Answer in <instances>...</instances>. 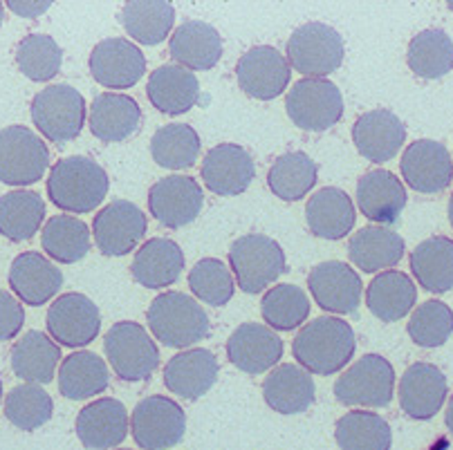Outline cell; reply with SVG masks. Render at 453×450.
Masks as SVG:
<instances>
[{"label":"cell","mask_w":453,"mask_h":450,"mask_svg":"<svg viewBox=\"0 0 453 450\" xmlns=\"http://www.w3.org/2000/svg\"><path fill=\"white\" fill-rule=\"evenodd\" d=\"M357 350L355 332L350 323L337 317H319L312 323L303 325L292 340V355L303 370L310 374L339 372L352 361Z\"/></svg>","instance_id":"obj_1"},{"label":"cell","mask_w":453,"mask_h":450,"mask_svg":"<svg viewBox=\"0 0 453 450\" xmlns=\"http://www.w3.org/2000/svg\"><path fill=\"white\" fill-rule=\"evenodd\" d=\"M108 188L111 179L102 164L81 155L54 164L48 178L50 202L68 213L95 211L106 200Z\"/></svg>","instance_id":"obj_2"},{"label":"cell","mask_w":453,"mask_h":450,"mask_svg":"<svg viewBox=\"0 0 453 450\" xmlns=\"http://www.w3.org/2000/svg\"><path fill=\"white\" fill-rule=\"evenodd\" d=\"M150 334L166 347H191L211 332L209 314L198 301L184 292H165L155 296L146 309Z\"/></svg>","instance_id":"obj_3"},{"label":"cell","mask_w":453,"mask_h":450,"mask_svg":"<svg viewBox=\"0 0 453 450\" xmlns=\"http://www.w3.org/2000/svg\"><path fill=\"white\" fill-rule=\"evenodd\" d=\"M342 34L326 23L301 25L288 41V63L305 79H323L334 74L343 63Z\"/></svg>","instance_id":"obj_4"},{"label":"cell","mask_w":453,"mask_h":450,"mask_svg":"<svg viewBox=\"0 0 453 450\" xmlns=\"http://www.w3.org/2000/svg\"><path fill=\"white\" fill-rule=\"evenodd\" d=\"M234 280L245 294H261L285 273V254L270 235L250 233L238 238L229 249Z\"/></svg>","instance_id":"obj_5"},{"label":"cell","mask_w":453,"mask_h":450,"mask_svg":"<svg viewBox=\"0 0 453 450\" xmlns=\"http://www.w3.org/2000/svg\"><path fill=\"white\" fill-rule=\"evenodd\" d=\"M32 121L54 144L77 140L86 124V99L77 88L65 83L48 86L32 101Z\"/></svg>","instance_id":"obj_6"},{"label":"cell","mask_w":453,"mask_h":450,"mask_svg":"<svg viewBox=\"0 0 453 450\" xmlns=\"http://www.w3.org/2000/svg\"><path fill=\"white\" fill-rule=\"evenodd\" d=\"M108 363L121 381L135 384L153 377L159 365V350L149 332L135 321H121L104 339Z\"/></svg>","instance_id":"obj_7"},{"label":"cell","mask_w":453,"mask_h":450,"mask_svg":"<svg viewBox=\"0 0 453 450\" xmlns=\"http://www.w3.org/2000/svg\"><path fill=\"white\" fill-rule=\"evenodd\" d=\"M50 164V150L27 126L0 128V182L29 187L41 182Z\"/></svg>","instance_id":"obj_8"},{"label":"cell","mask_w":453,"mask_h":450,"mask_svg":"<svg viewBox=\"0 0 453 450\" xmlns=\"http://www.w3.org/2000/svg\"><path fill=\"white\" fill-rule=\"evenodd\" d=\"M289 121L305 133H326L343 115V96L328 79H301L285 96Z\"/></svg>","instance_id":"obj_9"},{"label":"cell","mask_w":453,"mask_h":450,"mask_svg":"<svg viewBox=\"0 0 453 450\" xmlns=\"http://www.w3.org/2000/svg\"><path fill=\"white\" fill-rule=\"evenodd\" d=\"M395 370L384 356L366 355L350 365L334 384V397L342 406L386 408L393 401Z\"/></svg>","instance_id":"obj_10"},{"label":"cell","mask_w":453,"mask_h":450,"mask_svg":"<svg viewBox=\"0 0 453 450\" xmlns=\"http://www.w3.org/2000/svg\"><path fill=\"white\" fill-rule=\"evenodd\" d=\"M131 432L142 450H166L178 446L187 432V415L171 397L153 394L133 410Z\"/></svg>","instance_id":"obj_11"},{"label":"cell","mask_w":453,"mask_h":450,"mask_svg":"<svg viewBox=\"0 0 453 450\" xmlns=\"http://www.w3.org/2000/svg\"><path fill=\"white\" fill-rule=\"evenodd\" d=\"M146 216L137 204L128 200H115L96 213L92 222V235L104 256H126L135 251L137 242L146 235Z\"/></svg>","instance_id":"obj_12"},{"label":"cell","mask_w":453,"mask_h":450,"mask_svg":"<svg viewBox=\"0 0 453 450\" xmlns=\"http://www.w3.org/2000/svg\"><path fill=\"white\" fill-rule=\"evenodd\" d=\"M102 311L83 294H65L48 309V332L54 343L65 347H86L99 336Z\"/></svg>","instance_id":"obj_13"},{"label":"cell","mask_w":453,"mask_h":450,"mask_svg":"<svg viewBox=\"0 0 453 450\" xmlns=\"http://www.w3.org/2000/svg\"><path fill=\"white\" fill-rule=\"evenodd\" d=\"M289 63L272 45H256L247 50L236 63L238 88L247 96L258 101H272L285 92L289 83Z\"/></svg>","instance_id":"obj_14"},{"label":"cell","mask_w":453,"mask_h":450,"mask_svg":"<svg viewBox=\"0 0 453 450\" xmlns=\"http://www.w3.org/2000/svg\"><path fill=\"white\" fill-rule=\"evenodd\" d=\"M204 206L200 184L188 175H169L155 182L149 191V209L166 229L191 225Z\"/></svg>","instance_id":"obj_15"},{"label":"cell","mask_w":453,"mask_h":450,"mask_svg":"<svg viewBox=\"0 0 453 450\" xmlns=\"http://www.w3.org/2000/svg\"><path fill=\"white\" fill-rule=\"evenodd\" d=\"M308 289L317 305L333 314H357L362 302L364 285L357 271H352L350 264L328 260L310 271Z\"/></svg>","instance_id":"obj_16"},{"label":"cell","mask_w":453,"mask_h":450,"mask_svg":"<svg viewBox=\"0 0 453 450\" xmlns=\"http://www.w3.org/2000/svg\"><path fill=\"white\" fill-rule=\"evenodd\" d=\"M90 74L99 86L128 90L146 74V57L133 41L104 39L90 54Z\"/></svg>","instance_id":"obj_17"},{"label":"cell","mask_w":453,"mask_h":450,"mask_svg":"<svg viewBox=\"0 0 453 450\" xmlns=\"http://www.w3.org/2000/svg\"><path fill=\"white\" fill-rule=\"evenodd\" d=\"M283 352L280 336L261 323H245L236 327V332L226 340L229 363L247 374H263L276 368L283 359Z\"/></svg>","instance_id":"obj_18"},{"label":"cell","mask_w":453,"mask_h":450,"mask_svg":"<svg viewBox=\"0 0 453 450\" xmlns=\"http://www.w3.org/2000/svg\"><path fill=\"white\" fill-rule=\"evenodd\" d=\"M200 178L204 187L222 197L241 195L256 178V164L251 155L238 144L213 146L203 159Z\"/></svg>","instance_id":"obj_19"},{"label":"cell","mask_w":453,"mask_h":450,"mask_svg":"<svg viewBox=\"0 0 453 450\" xmlns=\"http://www.w3.org/2000/svg\"><path fill=\"white\" fill-rule=\"evenodd\" d=\"M400 168L406 184L425 195L444 191L453 179L451 155L434 140H418L406 146Z\"/></svg>","instance_id":"obj_20"},{"label":"cell","mask_w":453,"mask_h":450,"mask_svg":"<svg viewBox=\"0 0 453 450\" xmlns=\"http://www.w3.org/2000/svg\"><path fill=\"white\" fill-rule=\"evenodd\" d=\"M355 149L371 164L391 162L406 141V128L395 112L377 108L368 111L352 126Z\"/></svg>","instance_id":"obj_21"},{"label":"cell","mask_w":453,"mask_h":450,"mask_svg":"<svg viewBox=\"0 0 453 450\" xmlns=\"http://www.w3.org/2000/svg\"><path fill=\"white\" fill-rule=\"evenodd\" d=\"M447 394V377L434 363H413L406 368L404 377L400 378V390H397L402 410L418 422L434 419L442 410Z\"/></svg>","instance_id":"obj_22"},{"label":"cell","mask_w":453,"mask_h":450,"mask_svg":"<svg viewBox=\"0 0 453 450\" xmlns=\"http://www.w3.org/2000/svg\"><path fill=\"white\" fill-rule=\"evenodd\" d=\"M74 431L88 450L117 448L128 437V410L119 399L92 401L77 415Z\"/></svg>","instance_id":"obj_23"},{"label":"cell","mask_w":453,"mask_h":450,"mask_svg":"<svg viewBox=\"0 0 453 450\" xmlns=\"http://www.w3.org/2000/svg\"><path fill=\"white\" fill-rule=\"evenodd\" d=\"M406 188L395 172L375 168L357 182V204L364 216L377 225H395L406 209Z\"/></svg>","instance_id":"obj_24"},{"label":"cell","mask_w":453,"mask_h":450,"mask_svg":"<svg viewBox=\"0 0 453 450\" xmlns=\"http://www.w3.org/2000/svg\"><path fill=\"white\" fill-rule=\"evenodd\" d=\"M10 287L25 305L41 307L63 287V273L43 254L25 251L12 263Z\"/></svg>","instance_id":"obj_25"},{"label":"cell","mask_w":453,"mask_h":450,"mask_svg":"<svg viewBox=\"0 0 453 450\" xmlns=\"http://www.w3.org/2000/svg\"><path fill=\"white\" fill-rule=\"evenodd\" d=\"M218 381V361L204 347L180 352L166 363L165 385L187 401H198Z\"/></svg>","instance_id":"obj_26"},{"label":"cell","mask_w":453,"mask_h":450,"mask_svg":"<svg viewBox=\"0 0 453 450\" xmlns=\"http://www.w3.org/2000/svg\"><path fill=\"white\" fill-rule=\"evenodd\" d=\"M88 124L96 140L115 144V141L128 140L140 130L142 108L133 96L104 92L92 101Z\"/></svg>","instance_id":"obj_27"},{"label":"cell","mask_w":453,"mask_h":450,"mask_svg":"<svg viewBox=\"0 0 453 450\" xmlns=\"http://www.w3.org/2000/svg\"><path fill=\"white\" fill-rule=\"evenodd\" d=\"M184 271V254L171 238H150L131 264L133 280L146 289H165L178 283Z\"/></svg>","instance_id":"obj_28"},{"label":"cell","mask_w":453,"mask_h":450,"mask_svg":"<svg viewBox=\"0 0 453 450\" xmlns=\"http://www.w3.org/2000/svg\"><path fill=\"white\" fill-rule=\"evenodd\" d=\"M146 95L162 115H184L200 99V81L182 65H159L146 83Z\"/></svg>","instance_id":"obj_29"},{"label":"cell","mask_w":453,"mask_h":450,"mask_svg":"<svg viewBox=\"0 0 453 450\" xmlns=\"http://www.w3.org/2000/svg\"><path fill=\"white\" fill-rule=\"evenodd\" d=\"M305 220L310 231L323 240H342L350 235L357 222L352 197L334 187L319 188L305 204Z\"/></svg>","instance_id":"obj_30"},{"label":"cell","mask_w":453,"mask_h":450,"mask_svg":"<svg viewBox=\"0 0 453 450\" xmlns=\"http://www.w3.org/2000/svg\"><path fill=\"white\" fill-rule=\"evenodd\" d=\"M263 397L272 410L280 415H301L314 403L317 390L308 370L295 363H283L267 374Z\"/></svg>","instance_id":"obj_31"},{"label":"cell","mask_w":453,"mask_h":450,"mask_svg":"<svg viewBox=\"0 0 453 450\" xmlns=\"http://www.w3.org/2000/svg\"><path fill=\"white\" fill-rule=\"evenodd\" d=\"M169 52L187 70H211L222 57V39L213 25L187 20L169 39Z\"/></svg>","instance_id":"obj_32"},{"label":"cell","mask_w":453,"mask_h":450,"mask_svg":"<svg viewBox=\"0 0 453 450\" xmlns=\"http://www.w3.org/2000/svg\"><path fill=\"white\" fill-rule=\"evenodd\" d=\"M404 238L388 226H364L348 242V256L362 271H384L404 258Z\"/></svg>","instance_id":"obj_33"},{"label":"cell","mask_w":453,"mask_h":450,"mask_svg":"<svg viewBox=\"0 0 453 450\" xmlns=\"http://www.w3.org/2000/svg\"><path fill=\"white\" fill-rule=\"evenodd\" d=\"M58 361H61L58 345L39 330H29L12 347V370L25 384H50L57 372Z\"/></svg>","instance_id":"obj_34"},{"label":"cell","mask_w":453,"mask_h":450,"mask_svg":"<svg viewBox=\"0 0 453 450\" xmlns=\"http://www.w3.org/2000/svg\"><path fill=\"white\" fill-rule=\"evenodd\" d=\"M418 302V289L404 271H381L366 287V305L372 317L395 323L409 314Z\"/></svg>","instance_id":"obj_35"},{"label":"cell","mask_w":453,"mask_h":450,"mask_svg":"<svg viewBox=\"0 0 453 450\" xmlns=\"http://www.w3.org/2000/svg\"><path fill=\"white\" fill-rule=\"evenodd\" d=\"M411 271L426 292L447 294L453 289V240L444 235L419 242L411 254Z\"/></svg>","instance_id":"obj_36"},{"label":"cell","mask_w":453,"mask_h":450,"mask_svg":"<svg viewBox=\"0 0 453 450\" xmlns=\"http://www.w3.org/2000/svg\"><path fill=\"white\" fill-rule=\"evenodd\" d=\"M119 20L140 45H159L173 29L175 10L166 0H131L121 7Z\"/></svg>","instance_id":"obj_37"},{"label":"cell","mask_w":453,"mask_h":450,"mask_svg":"<svg viewBox=\"0 0 453 450\" xmlns=\"http://www.w3.org/2000/svg\"><path fill=\"white\" fill-rule=\"evenodd\" d=\"M111 384V372H108L106 361L96 356L95 352H74L61 363L58 370V390L63 397L81 401V399L96 397Z\"/></svg>","instance_id":"obj_38"},{"label":"cell","mask_w":453,"mask_h":450,"mask_svg":"<svg viewBox=\"0 0 453 450\" xmlns=\"http://www.w3.org/2000/svg\"><path fill=\"white\" fill-rule=\"evenodd\" d=\"M319 166L303 150H292L274 159L267 172V187L283 202H299L317 187Z\"/></svg>","instance_id":"obj_39"},{"label":"cell","mask_w":453,"mask_h":450,"mask_svg":"<svg viewBox=\"0 0 453 450\" xmlns=\"http://www.w3.org/2000/svg\"><path fill=\"white\" fill-rule=\"evenodd\" d=\"M406 63L419 79L434 81L453 70V41L442 29H425L415 34L409 43Z\"/></svg>","instance_id":"obj_40"},{"label":"cell","mask_w":453,"mask_h":450,"mask_svg":"<svg viewBox=\"0 0 453 450\" xmlns=\"http://www.w3.org/2000/svg\"><path fill=\"white\" fill-rule=\"evenodd\" d=\"M334 439L339 450H391L393 432L375 412L352 410L337 422Z\"/></svg>","instance_id":"obj_41"},{"label":"cell","mask_w":453,"mask_h":450,"mask_svg":"<svg viewBox=\"0 0 453 450\" xmlns=\"http://www.w3.org/2000/svg\"><path fill=\"white\" fill-rule=\"evenodd\" d=\"M45 202L35 191H12L0 197V235L12 242H25L41 229Z\"/></svg>","instance_id":"obj_42"},{"label":"cell","mask_w":453,"mask_h":450,"mask_svg":"<svg viewBox=\"0 0 453 450\" xmlns=\"http://www.w3.org/2000/svg\"><path fill=\"white\" fill-rule=\"evenodd\" d=\"M200 134L188 124H166L150 140V157L169 171H184L198 162Z\"/></svg>","instance_id":"obj_43"},{"label":"cell","mask_w":453,"mask_h":450,"mask_svg":"<svg viewBox=\"0 0 453 450\" xmlns=\"http://www.w3.org/2000/svg\"><path fill=\"white\" fill-rule=\"evenodd\" d=\"M41 245L57 263H79L90 251V229L79 217L52 216L43 226Z\"/></svg>","instance_id":"obj_44"},{"label":"cell","mask_w":453,"mask_h":450,"mask_svg":"<svg viewBox=\"0 0 453 450\" xmlns=\"http://www.w3.org/2000/svg\"><path fill=\"white\" fill-rule=\"evenodd\" d=\"M263 321L274 332H292L310 317V301L296 285L280 283L267 289L261 302Z\"/></svg>","instance_id":"obj_45"},{"label":"cell","mask_w":453,"mask_h":450,"mask_svg":"<svg viewBox=\"0 0 453 450\" xmlns=\"http://www.w3.org/2000/svg\"><path fill=\"white\" fill-rule=\"evenodd\" d=\"M63 50L48 34H29L16 48V65L29 81L45 83L61 70Z\"/></svg>","instance_id":"obj_46"},{"label":"cell","mask_w":453,"mask_h":450,"mask_svg":"<svg viewBox=\"0 0 453 450\" xmlns=\"http://www.w3.org/2000/svg\"><path fill=\"white\" fill-rule=\"evenodd\" d=\"M52 397L36 384L16 385L5 397V417L25 432L45 426L52 419Z\"/></svg>","instance_id":"obj_47"},{"label":"cell","mask_w":453,"mask_h":450,"mask_svg":"<svg viewBox=\"0 0 453 450\" xmlns=\"http://www.w3.org/2000/svg\"><path fill=\"white\" fill-rule=\"evenodd\" d=\"M188 287L193 296L207 302L209 307H225L234 298L236 280L232 276V269H226L222 260L203 258L188 271Z\"/></svg>","instance_id":"obj_48"},{"label":"cell","mask_w":453,"mask_h":450,"mask_svg":"<svg viewBox=\"0 0 453 450\" xmlns=\"http://www.w3.org/2000/svg\"><path fill=\"white\" fill-rule=\"evenodd\" d=\"M406 332L418 347H425V350L440 347L453 334L451 307L444 305L442 301H426L425 305L415 307Z\"/></svg>","instance_id":"obj_49"},{"label":"cell","mask_w":453,"mask_h":450,"mask_svg":"<svg viewBox=\"0 0 453 450\" xmlns=\"http://www.w3.org/2000/svg\"><path fill=\"white\" fill-rule=\"evenodd\" d=\"M25 323V309L10 292L0 289V340H12Z\"/></svg>","instance_id":"obj_50"},{"label":"cell","mask_w":453,"mask_h":450,"mask_svg":"<svg viewBox=\"0 0 453 450\" xmlns=\"http://www.w3.org/2000/svg\"><path fill=\"white\" fill-rule=\"evenodd\" d=\"M7 7H10L14 14L25 16V19H35V16H41L43 11H48L50 7H52V3H50V0H36V3H27V0H10Z\"/></svg>","instance_id":"obj_51"},{"label":"cell","mask_w":453,"mask_h":450,"mask_svg":"<svg viewBox=\"0 0 453 450\" xmlns=\"http://www.w3.org/2000/svg\"><path fill=\"white\" fill-rule=\"evenodd\" d=\"M444 422H447V428L453 432V394L449 397V406H447V415H444Z\"/></svg>","instance_id":"obj_52"},{"label":"cell","mask_w":453,"mask_h":450,"mask_svg":"<svg viewBox=\"0 0 453 450\" xmlns=\"http://www.w3.org/2000/svg\"><path fill=\"white\" fill-rule=\"evenodd\" d=\"M449 222H451V229H453V195L449 200Z\"/></svg>","instance_id":"obj_53"},{"label":"cell","mask_w":453,"mask_h":450,"mask_svg":"<svg viewBox=\"0 0 453 450\" xmlns=\"http://www.w3.org/2000/svg\"><path fill=\"white\" fill-rule=\"evenodd\" d=\"M447 7H449V10L453 11V0H449V3H447Z\"/></svg>","instance_id":"obj_54"},{"label":"cell","mask_w":453,"mask_h":450,"mask_svg":"<svg viewBox=\"0 0 453 450\" xmlns=\"http://www.w3.org/2000/svg\"><path fill=\"white\" fill-rule=\"evenodd\" d=\"M0 25H3V5H0Z\"/></svg>","instance_id":"obj_55"},{"label":"cell","mask_w":453,"mask_h":450,"mask_svg":"<svg viewBox=\"0 0 453 450\" xmlns=\"http://www.w3.org/2000/svg\"><path fill=\"white\" fill-rule=\"evenodd\" d=\"M0 399H3V384H0Z\"/></svg>","instance_id":"obj_56"},{"label":"cell","mask_w":453,"mask_h":450,"mask_svg":"<svg viewBox=\"0 0 453 450\" xmlns=\"http://www.w3.org/2000/svg\"><path fill=\"white\" fill-rule=\"evenodd\" d=\"M121 450H131V448H121Z\"/></svg>","instance_id":"obj_57"}]
</instances>
